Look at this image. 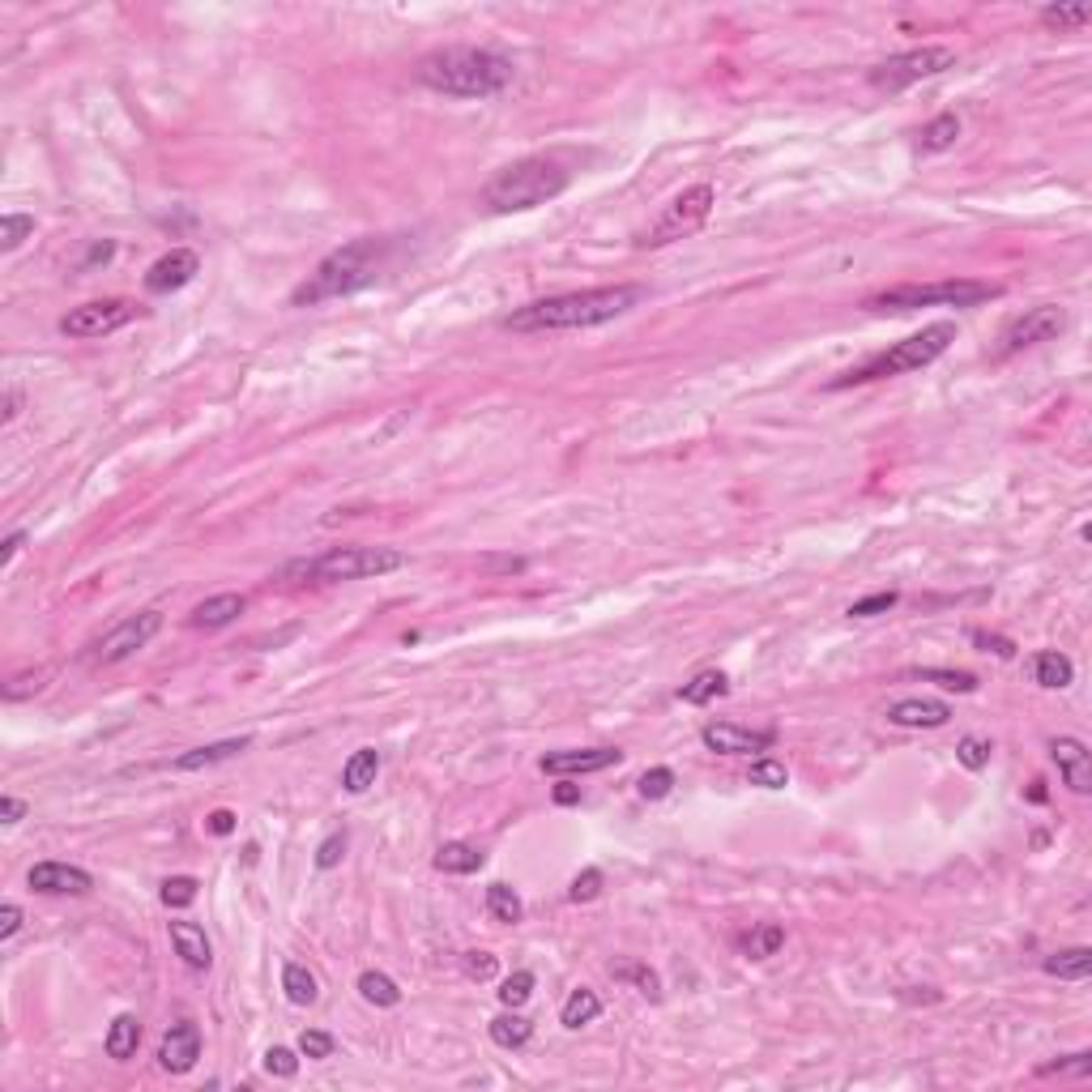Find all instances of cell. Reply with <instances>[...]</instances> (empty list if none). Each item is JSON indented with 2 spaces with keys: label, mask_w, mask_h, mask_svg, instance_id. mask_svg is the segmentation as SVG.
Wrapping results in <instances>:
<instances>
[{
  "label": "cell",
  "mask_w": 1092,
  "mask_h": 1092,
  "mask_svg": "<svg viewBox=\"0 0 1092 1092\" xmlns=\"http://www.w3.org/2000/svg\"><path fill=\"white\" fill-rule=\"evenodd\" d=\"M645 299V286L636 282H615V286H594V290H568V295H551L538 303L517 307L513 317H504V329L513 333H555V329H594L632 312Z\"/></svg>",
  "instance_id": "6da1fadb"
},
{
  "label": "cell",
  "mask_w": 1092,
  "mask_h": 1092,
  "mask_svg": "<svg viewBox=\"0 0 1092 1092\" xmlns=\"http://www.w3.org/2000/svg\"><path fill=\"white\" fill-rule=\"evenodd\" d=\"M513 78L517 64L491 47H435L419 60V82L448 99H491Z\"/></svg>",
  "instance_id": "7a4b0ae2"
},
{
  "label": "cell",
  "mask_w": 1092,
  "mask_h": 1092,
  "mask_svg": "<svg viewBox=\"0 0 1092 1092\" xmlns=\"http://www.w3.org/2000/svg\"><path fill=\"white\" fill-rule=\"evenodd\" d=\"M388 256H393V239H376V235H363V239H350L346 248L329 252L317 270L307 274V282H299L290 290V307H317V303H329V299H346L354 290L372 286Z\"/></svg>",
  "instance_id": "3957f363"
},
{
  "label": "cell",
  "mask_w": 1092,
  "mask_h": 1092,
  "mask_svg": "<svg viewBox=\"0 0 1092 1092\" xmlns=\"http://www.w3.org/2000/svg\"><path fill=\"white\" fill-rule=\"evenodd\" d=\"M572 184V172L555 154H533L521 162H508L482 188V205L491 213H525L555 201Z\"/></svg>",
  "instance_id": "277c9868"
},
{
  "label": "cell",
  "mask_w": 1092,
  "mask_h": 1092,
  "mask_svg": "<svg viewBox=\"0 0 1092 1092\" xmlns=\"http://www.w3.org/2000/svg\"><path fill=\"white\" fill-rule=\"evenodd\" d=\"M956 342V325L952 321H939V325H927L921 333L905 337V342H896L892 350L866 359L862 368L837 376L828 388H849V384H870V380H888V376H905V372H921L931 368V363Z\"/></svg>",
  "instance_id": "5b68a950"
},
{
  "label": "cell",
  "mask_w": 1092,
  "mask_h": 1092,
  "mask_svg": "<svg viewBox=\"0 0 1092 1092\" xmlns=\"http://www.w3.org/2000/svg\"><path fill=\"white\" fill-rule=\"evenodd\" d=\"M1003 286L994 282H978V278H948V282H905L870 295L862 307L866 312H917V307H978L999 299Z\"/></svg>",
  "instance_id": "8992f818"
},
{
  "label": "cell",
  "mask_w": 1092,
  "mask_h": 1092,
  "mask_svg": "<svg viewBox=\"0 0 1092 1092\" xmlns=\"http://www.w3.org/2000/svg\"><path fill=\"white\" fill-rule=\"evenodd\" d=\"M406 568V555L393 547H333L317 560L290 564L282 576H303V580H363V576H384Z\"/></svg>",
  "instance_id": "52a82bcc"
},
{
  "label": "cell",
  "mask_w": 1092,
  "mask_h": 1092,
  "mask_svg": "<svg viewBox=\"0 0 1092 1092\" xmlns=\"http://www.w3.org/2000/svg\"><path fill=\"white\" fill-rule=\"evenodd\" d=\"M713 205H717V192H713V184H692V188H683L678 192V197L653 218V223L636 235V248H666V244H674V239H687V235H696L700 227L709 223V213H713Z\"/></svg>",
  "instance_id": "ba28073f"
},
{
  "label": "cell",
  "mask_w": 1092,
  "mask_h": 1092,
  "mask_svg": "<svg viewBox=\"0 0 1092 1092\" xmlns=\"http://www.w3.org/2000/svg\"><path fill=\"white\" fill-rule=\"evenodd\" d=\"M956 64V52L952 47H939V43H927V47H913V52H901V56H888L880 60L875 68L866 73V82L884 90V94H901L927 78H939V73H948Z\"/></svg>",
  "instance_id": "9c48e42d"
},
{
  "label": "cell",
  "mask_w": 1092,
  "mask_h": 1092,
  "mask_svg": "<svg viewBox=\"0 0 1092 1092\" xmlns=\"http://www.w3.org/2000/svg\"><path fill=\"white\" fill-rule=\"evenodd\" d=\"M1066 329V312L1058 303H1041V307H1029L1025 317H1015L1003 337H999V359H1011V354H1020L1029 346H1041V342H1050V337H1058Z\"/></svg>",
  "instance_id": "30bf717a"
},
{
  "label": "cell",
  "mask_w": 1092,
  "mask_h": 1092,
  "mask_svg": "<svg viewBox=\"0 0 1092 1092\" xmlns=\"http://www.w3.org/2000/svg\"><path fill=\"white\" fill-rule=\"evenodd\" d=\"M137 317V307L129 299H94L73 307L68 317H60V333L64 337H107L115 329H125Z\"/></svg>",
  "instance_id": "8fae6325"
},
{
  "label": "cell",
  "mask_w": 1092,
  "mask_h": 1092,
  "mask_svg": "<svg viewBox=\"0 0 1092 1092\" xmlns=\"http://www.w3.org/2000/svg\"><path fill=\"white\" fill-rule=\"evenodd\" d=\"M158 632H162V611H141V615H129L125 623H115L111 632L99 640V653H94V658H99L103 666H115V662L133 658L137 649H145V645H150Z\"/></svg>",
  "instance_id": "7c38bea8"
},
{
  "label": "cell",
  "mask_w": 1092,
  "mask_h": 1092,
  "mask_svg": "<svg viewBox=\"0 0 1092 1092\" xmlns=\"http://www.w3.org/2000/svg\"><path fill=\"white\" fill-rule=\"evenodd\" d=\"M700 743L717 756H751V751H768L776 743V730H747V725L734 721H709L700 730Z\"/></svg>",
  "instance_id": "4fadbf2b"
},
{
  "label": "cell",
  "mask_w": 1092,
  "mask_h": 1092,
  "mask_svg": "<svg viewBox=\"0 0 1092 1092\" xmlns=\"http://www.w3.org/2000/svg\"><path fill=\"white\" fill-rule=\"evenodd\" d=\"M197 274H201V256L192 248H172L145 270V290H150V295H172V290L188 286Z\"/></svg>",
  "instance_id": "5bb4252c"
},
{
  "label": "cell",
  "mask_w": 1092,
  "mask_h": 1092,
  "mask_svg": "<svg viewBox=\"0 0 1092 1092\" xmlns=\"http://www.w3.org/2000/svg\"><path fill=\"white\" fill-rule=\"evenodd\" d=\"M1050 756L1062 772V786L1072 794H1092V751L1076 734H1058L1050 739Z\"/></svg>",
  "instance_id": "9a60e30c"
},
{
  "label": "cell",
  "mask_w": 1092,
  "mask_h": 1092,
  "mask_svg": "<svg viewBox=\"0 0 1092 1092\" xmlns=\"http://www.w3.org/2000/svg\"><path fill=\"white\" fill-rule=\"evenodd\" d=\"M197 1058H201V1029L192 1020H180V1025H172L162 1033V1041H158V1066L162 1072L184 1076V1072L197 1066Z\"/></svg>",
  "instance_id": "2e32d148"
},
{
  "label": "cell",
  "mask_w": 1092,
  "mask_h": 1092,
  "mask_svg": "<svg viewBox=\"0 0 1092 1092\" xmlns=\"http://www.w3.org/2000/svg\"><path fill=\"white\" fill-rule=\"evenodd\" d=\"M27 884L43 896H86L94 888V875L73 862H35Z\"/></svg>",
  "instance_id": "e0dca14e"
},
{
  "label": "cell",
  "mask_w": 1092,
  "mask_h": 1092,
  "mask_svg": "<svg viewBox=\"0 0 1092 1092\" xmlns=\"http://www.w3.org/2000/svg\"><path fill=\"white\" fill-rule=\"evenodd\" d=\"M623 760L619 747H572V751H551L542 756V772L551 776H580V772H602Z\"/></svg>",
  "instance_id": "ac0fdd59"
},
{
  "label": "cell",
  "mask_w": 1092,
  "mask_h": 1092,
  "mask_svg": "<svg viewBox=\"0 0 1092 1092\" xmlns=\"http://www.w3.org/2000/svg\"><path fill=\"white\" fill-rule=\"evenodd\" d=\"M888 721L901 725V730H939V725L952 721V709L943 705V700H931V696H909V700H896L888 709Z\"/></svg>",
  "instance_id": "d6986e66"
},
{
  "label": "cell",
  "mask_w": 1092,
  "mask_h": 1092,
  "mask_svg": "<svg viewBox=\"0 0 1092 1092\" xmlns=\"http://www.w3.org/2000/svg\"><path fill=\"white\" fill-rule=\"evenodd\" d=\"M167 931H172L176 956H180L188 968H197V974H205V968L213 964V943H209L205 927H197V921H167Z\"/></svg>",
  "instance_id": "ffe728a7"
},
{
  "label": "cell",
  "mask_w": 1092,
  "mask_h": 1092,
  "mask_svg": "<svg viewBox=\"0 0 1092 1092\" xmlns=\"http://www.w3.org/2000/svg\"><path fill=\"white\" fill-rule=\"evenodd\" d=\"M252 747L248 734H239V739H223V743H205V747H192L184 751V756L172 760L176 772H201V768H213V764H223V760H235V756H244V751Z\"/></svg>",
  "instance_id": "44dd1931"
},
{
  "label": "cell",
  "mask_w": 1092,
  "mask_h": 1092,
  "mask_svg": "<svg viewBox=\"0 0 1092 1092\" xmlns=\"http://www.w3.org/2000/svg\"><path fill=\"white\" fill-rule=\"evenodd\" d=\"M1033 678L1046 692H1062V687L1076 683V662L1058 649H1041V653H1033Z\"/></svg>",
  "instance_id": "7402d4cb"
},
{
  "label": "cell",
  "mask_w": 1092,
  "mask_h": 1092,
  "mask_svg": "<svg viewBox=\"0 0 1092 1092\" xmlns=\"http://www.w3.org/2000/svg\"><path fill=\"white\" fill-rule=\"evenodd\" d=\"M244 594H213L192 611V627H227L244 615Z\"/></svg>",
  "instance_id": "603a6c76"
},
{
  "label": "cell",
  "mask_w": 1092,
  "mask_h": 1092,
  "mask_svg": "<svg viewBox=\"0 0 1092 1092\" xmlns=\"http://www.w3.org/2000/svg\"><path fill=\"white\" fill-rule=\"evenodd\" d=\"M103 1046H107V1058H115V1062H129L137 1054V1046H141V1020H137L133 1011H120L115 1015Z\"/></svg>",
  "instance_id": "cb8c5ba5"
},
{
  "label": "cell",
  "mask_w": 1092,
  "mask_h": 1092,
  "mask_svg": "<svg viewBox=\"0 0 1092 1092\" xmlns=\"http://www.w3.org/2000/svg\"><path fill=\"white\" fill-rule=\"evenodd\" d=\"M478 866H482V849L470 841H444L435 849V870H444V875H474Z\"/></svg>",
  "instance_id": "d4e9b609"
},
{
  "label": "cell",
  "mask_w": 1092,
  "mask_h": 1092,
  "mask_svg": "<svg viewBox=\"0 0 1092 1092\" xmlns=\"http://www.w3.org/2000/svg\"><path fill=\"white\" fill-rule=\"evenodd\" d=\"M376 772H380V751L376 747H359L354 756L346 760V768H342L346 794H368L376 786Z\"/></svg>",
  "instance_id": "484cf974"
},
{
  "label": "cell",
  "mask_w": 1092,
  "mask_h": 1092,
  "mask_svg": "<svg viewBox=\"0 0 1092 1092\" xmlns=\"http://www.w3.org/2000/svg\"><path fill=\"white\" fill-rule=\"evenodd\" d=\"M491 1041L500 1050H521L529 1046V1037H533V1020H525V1015H517V1007H508L504 1015H495V1020L487 1025Z\"/></svg>",
  "instance_id": "4316f807"
},
{
  "label": "cell",
  "mask_w": 1092,
  "mask_h": 1092,
  "mask_svg": "<svg viewBox=\"0 0 1092 1092\" xmlns=\"http://www.w3.org/2000/svg\"><path fill=\"white\" fill-rule=\"evenodd\" d=\"M725 692H730V678H725L721 670H700L692 683L678 687V700H683V705L705 709V705H713V700H721Z\"/></svg>",
  "instance_id": "83f0119b"
},
{
  "label": "cell",
  "mask_w": 1092,
  "mask_h": 1092,
  "mask_svg": "<svg viewBox=\"0 0 1092 1092\" xmlns=\"http://www.w3.org/2000/svg\"><path fill=\"white\" fill-rule=\"evenodd\" d=\"M598 1015H602V999L589 986H576L564 999V1007H560V1025L564 1029H585V1025L598 1020Z\"/></svg>",
  "instance_id": "f1b7e54d"
},
{
  "label": "cell",
  "mask_w": 1092,
  "mask_h": 1092,
  "mask_svg": "<svg viewBox=\"0 0 1092 1092\" xmlns=\"http://www.w3.org/2000/svg\"><path fill=\"white\" fill-rule=\"evenodd\" d=\"M1041 968H1046L1050 978L1058 982H1084L1092 974V948H1066V952H1054L1041 960Z\"/></svg>",
  "instance_id": "f546056e"
},
{
  "label": "cell",
  "mask_w": 1092,
  "mask_h": 1092,
  "mask_svg": "<svg viewBox=\"0 0 1092 1092\" xmlns=\"http://www.w3.org/2000/svg\"><path fill=\"white\" fill-rule=\"evenodd\" d=\"M282 990H286V999L295 1007H312L321 999V982H317V974H312L307 964H286L282 968Z\"/></svg>",
  "instance_id": "4dcf8cb0"
},
{
  "label": "cell",
  "mask_w": 1092,
  "mask_h": 1092,
  "mask_svg": "<svg viewBox=\"0 0 1092 1092\" xmlns=\"http://www.w3.org/2000/svg\"><path fill=\"white\" fill-rule=\"evenodd\" d=\"M611 978H615V982H632V986L645 994V999H653V1003L662 999V978L653 974L649 964H640V960H615V964H611Z\"/></svg>",
  "instance_id": "1f68e13d"
},
{
  "label": "cell",
  "mask_w": 1092,
  "mask_h": 1092,
  "mask_svg": "<svg viewBox=\"0 0 1092 1092\" xmlns=\"http://www.w3.org/2000/svg\"><path fill=\"white\" fill-rule=\"evenodd\" d=\"M781 948H786V927H781V921H760V927L743 939V952L751 960H768V956H776Z\"/></svg>",
  "instance_id": "d6a6232c"
},
{
  "label": "cell",
  "mask_w": 1092,
  "mask_h": 1092,
  "mask_svg": "<svg viewBox=\"0 0 1092 1092\" xmlns=\"http://www.w3.org/2000/svg\"><path fill=\"white\" fill-rule=\"evenodd\" d=\"M956 137H960V115H956V111H943V115H935L931 125L917 133L921 150H931V154H939V150H952V145H956Z\"/></svg>",
  "instance_id": "836d02e7"
},
{
  "label": "cell",
  "mask_w": 1092,
  "mask_h": 1092,
  "mask_svg": "<svg viewBox=\"0 0 1092 1092\" xmlns=\"http://www.w3.org/2000/svg\"><path fill=\"white\" fill-rule=\"evenodd\" d=\"M359 994H363V1003H372V1007H397L401 1003L397 982L388 978V974H376V968L359 974Z\"/></svg>",
  "instance_id": "e575fe53"
},
{
  "label": "cell",
  "mask_w": 1092,
  "mask_h": 1092,
  "mask_svg": "<svg viewBox=\"0 0 1092 1092\" xmlns=\"http://www.w3.org/2000/svg\"><path fill=\"white\" fill-rule=\"evenodd\" d=\"M487 913L495 921H508V927H517V921L525 917V905H521V896L508 888V884H491L487 888Z\"/></svg>",
  "instance_id": "d590c367"
},
{
  "label": "cell",
  "mask_w": 1092,
  "mask_h": 1092,
  "mask_svg": "<svg viewBox=\"0 0 1092 1092\" xmlns=\"http://www.w3.org/2000/svg\"><path fill=\"white\" fill-rule=\"evenodd\" d=\"M747 781L760 786V790H786L790 786V768L781 760H772V756H760L756 764L747 768Z\"/></svg>",
  "instance_id": "8d00e7d4"
},
{
  "label": "cell",
  "mask_w": 1092,
  "mask_h": 1092,
  "mask_svg": "<svg viewBox=\"0 0 1092 1092\" xmlns=\"http://www.w3.org/2000/svg\"><path fill=\"white\" fill-rule=\"evenodd\" d=\"M31 235H35V218L31 213H5L0 218V252H17Z\"/></svg>",
  "instance_id": "74e56055"
},
{
  "label": "cell",
  "mask_w": 1092,
  "mask_h": 1092,
  "mask_svg": "<svg viewBox=\"0 0 1092 1092\" xmlns=\"http://www.w3.org/2000/svg\"><path fill=\"white\" fill-rule=\"evenodd\" d=\"M921 683H939L943 692H978V674H968V670H939V666H927V670H917Z\"/></svg>",
  "instance_id": "f35d334b"
},
{
  "label": "cell",
  "mask_w": 1092,
  "mask_h": 1092,
  "mask_svg": "<svg viewBox=\"0 0 1092 1092\" xmlns=\"http://www.w3.org/2000/svg\"><path fill=\"white\" fill-rule=\"evenodd\" d=\"M197 880L192 875H172V880H162V888H158V901L167 905V909H188L192 901H197Z\"/></svg>",
  "instance_id": "ab89813d"
},
{
  "label": "cell",
  "mask_w": 1092,
  "mask_h": 1092,
  "mask_svg": "<svg viewBox=\"0 0 1092 1092\" xmlns=\"http://www.w3.org/2000/svg\"><path fill=\"white\" fill-rule=\"evenodd\" d=\"M1041 21L1046 27H1058V31H1080L1092 21V9L1088 5H1046L1041 9Z\"/></svg>",
  "instance_id": "60d3db41"
},
{
  "label": "cell",
  "mask_w": 1092,
  "mask_h": 1092,
  "mask_svg": "<svg viewBox=\"0 0 1092 1092\" xmlns=\"http://www.w3.org/2000/svg\"><path fill=\"white\" fill-rule=\"evenodd\" d=\"M529 999H533V974L529 968H517L513 978L500 982V1003L504 1007H525Z\"/></svg>",
  "instance_id": "b9f144b4"
},
{
  "label": "cell",
  "mask_w": 1092,
  "mask_h": 1092,
  "mask_svg": "<svg viewBox=\"0 0 1092 1092\" xmlns=\"http://www.w3.org/2000/svg\"><path fill=\"white\" fill-rule=\"evenodd\" d=\"M990 739H978V734H964L960 743H956V760L968 768V772H982L986 764H990Z\"/></svg>",
  "instance_id": "7bdbcfd3"
},
{
  "label": "cell",
  "mask_w": 1092,
  "mask_h": 1092,
  "mask_svg": "<svg viewBox=\"0 0 1092 1092\" xmlns=\"http://www.w3.org/2000/svg\"><path fill=\"white\" fill-rule=\"evenodd\" d=\"M674 790V772L670 768H649L640 772V781H636V794L649 798V803H658V798H666Z\"/></svg>",
  "instance_id": "ee69618b"
},
{
  "label": "cell",
  "mask_w": 1092,
  "mask_h": 1092,
  "mask_svg": "<svg viewBox=\"0 0 1092 1092\" xmlns=\"http://www.w3.org/2000/svg\"><path fill=\"white\" fill-rule=\"evenodd\" d=\"M346 845H350V837H346V828H337V833H329V837H325V841L317 845V858H312V862H317L321 870H333L337 862H342V858H346Z\"/></svg>",
  "instance_id": "f6af8a7d"
},
{
  "label": "cell",
  "mask_w": 1092,
  "mask_h": 1092,
  "mask_svg": "<svg viewBox=\"0 0 1092 1092\" xmlns=\"http://www.w3.org/2000/svg\"><path fill=\"white\" fill-rule=\"evenodd\" d=\"M602 884H606V875H602V870H598V866H585V870H580V875L572 880V888H568V896H572V901H576V905H585V901H598V892H602Z\"/></svg>",
  "instance_id": "bcb514c9"
},
{
  "label": "cell",
  "mask_w": 1092,
  "mask_h": 1092,
  "mask_svg": "<svg viewBox=\"0 0 1092 1092\" xmlns=\"http://www.w3.org/2000/svg\"><path fill=\"white\" fill-rule=\"evenodd\" d=\"M265 1072L278 1076V1080H295V1076H299V1058H295V1050H286V1046L265 1050Z\"/></svg>",
  "instance_id": "7dc6e473"
},
{
  "label": "cell",
  "mask_w": 1092,
  "mask_h": 1092,
  "mask_svg": "<svg viewBox=\"0 0 1092 1092\" xmlns=\"http://www.w3.org/2000/svg\"><path fill=\"white\" fill-rule=\"evenodd\" d=\"M333 1050H337V1041L329 1037V1033H321V1029H303L299 1033V1054L303 1058H333Z\"/></svg>",
  "instance_id": "c3c4849f"
},
{
  "label": "cell",
  "mask_w": 1092,
  "mask_h": 1092,
  "mask_svg": "<svg viewBox=\"0 0 1092 1092\" xmlns=\"http://www.w3.org/2000/svg\"><path fill=\"white\" fill-rule=\"evenodd\" d=\"M461 968H466L470 982H491L500 974V960L491 952H466V956H461Z\"/></svg>",
  "instance_id": "681fc988"
},
{
  "label": "cell",
  "mask_w": 1092,
  "mask_h": 1092,
  "mask_svg": "<svg viewBox=\"0 0 1092 1092\" xmlns=\"http://www.w3.org/2000/svg\"><path fill=\"white\" fill-rule=\"evenodd\" d=\"M896 602H901V594H892V589L888 594H870V598L849 606V615H854V619H875V615H888Z\"/></svg>",
  "instance_id": "f907efd6"
},
{
  "label": "cell",
  "mask_w": 1092,
  "mask_h": 1092,
  "mask_svg": "<svg viewBox=\"0 0 1092 1092\" xmlns=\"http://www.w3.org/2000/svg\"><path fill=\"white\" fill-rule=\"evenodd\" d=\"M1058 1072H1080V1076H1088V1072H1092V1054L1080 1050V1054H1066V1058H1058V1062H1046V1066H1041V1076H1058Z\"/></svg>",
  "instance_id": "816d5d0a"
},
{
  "label": "cell",
  "mask_w": 1092,
  "mask_h": 1092,
  "mask_svg": "<svg viewBox=\"0 0 1092 1092\" xmlns=\"http://www.w3.org/2000/svg\"><path fill=\"white\" fill-rule=\"evenodd\" d=\"M111 256H115V244H111V239H94V244H90V252L82 256V265H78V270H94V265H107Z\"/></svg>",
  "instance_id": "f5cc1de1"
},
{
  "label": "cell",
  "mask_w": 1092,
  "mask_h": 1092,
  "mask_svg": "<svg viewBox=\"0 0 1092 1092\" xmlns=\"http://www.w3.org/2000/svg\"><path fill=\"white\" fill-rule=\"evenodd\" d=\"M17 931H21V905L5 901L0 905V939H13Z\"/></svg>",
  "instance_id": "db71d44e"
},
{
  "label": "cell",
  "mask_w": 1092,
  "mask_h": 1092,
  "mask_svg": "<svg viewBox=\"0 0 1092 1092\" xmlns=\"http://www.w3.org/2000/svg\"><path fill=\"white\" fill-rule=\"evenodd\" d=\"M43 687V678L39 674H17L13 683L5 687V700H21V696H31V692H39Z\"/></svg>",
  "instance_id": "11a10c76"
},
{
  "label": "cell",
  "mask_w": 1092,
  "mask_h": 1092,
  "mask_svg": "<svg viewBox=\"0 0 1092 1092\" xmlns=\"http://www.w3.org/2000/svg\"><path fill=\"white\" fill-rule=\"evenodd\" d=\"M205 828L213 833V837H231L235 833V811H209V819H205Z\"/></svg>",
  "instance_id": "9f6ffc18"
},
{
  "label": "cell",
  "mask_w": 1092,
  "mask_h": 1092,
  "mask_svg": "<svg viewBox=\"0 0 1092 1092\" xmlns=\"http://www.w3.org/2000/svg\"><path fill=\"white\" fill-rule=\"evenodd\" d=\"M974 645H982L986 653L994 649V653H999V658H1015V645H1011V640H1003V636H986V632H974Z\"/></svg>",
  "instance_id": "6f0895ef"
},
{
  "label": "cell",
  "mask_w": 1092,
  "mask_h": 1092,
  "mask_svg": "<svg viewBox=\"0 0 1092 1092\" xmlns=\"http://www.w3.org/2000/svg\"><path fill=\"white\" fill-rule=\"evenodd\" d=\"M21 815H27V803H21V798H13V794L0 798V819H5V823H17Z\"/></svg>",
  "instance_id": "680465c9"
},
{
  "label": "cell",
  "mask_w": 1092,
  "mask_h": 1092,
  "mask_svg": "<svg viewBox=\"0 0 1092 1092\" xmlns=\"http://www.w3.org/2000/svg\"><path fill=\"white\" fill-rule=\"evenodd\" d=\"M21 547H27V529H17V533H9V538H5V551H0V564L9 568V564L17 560V551H21Z\"/></svg>",
  "instance_id": "91938a15"
},
{
  "label": "cell",
  "mask_w": 1092,
  "mask_h": 1092,
  "mask_svg": "<svg viewBox=\"0 0 1092 1092\" xmlns=\"http://www.w3.org/2000/svg\"><path fill=\"white\" fill-rule=\"evenodd\" d=\"M555 803H560V807H576L580 803V790L576 786H555Z\"/></svg>",
  "instance_id": "94428289"
},
{
  "label": "cell",
  "mask_w": 1092,
  "mask_h": 1092,
  "mask_svg": "<svg viewBox=\"0 0 1092 1092\" xmlns=\"http://www.w3.org/2000/svg\"><path fill=\"white\" fill-rule=\"evenodd\" d=\"M17 406H21V393H17V388H9V393H5V423L17 419Z\"/></svg>",
  "instance_id": "6125c7cd"
},
{
  "label": "cell",
  "mask_w": 1092,
  "mask_h": 1092,
  "mask_svg": "<svg viewBox=\"0 0 1092 1092\" xmlns=\"http://www.w3.org/2000/svg\"><path fill=\"white\" fill-rule=\"evenodd\" d=\"M1029 798H1033V803H1046V790H1041V781H1033V790H1029Z\"/></svg>",
  "instance_id": "be15d7a7"
}]
</instances>
